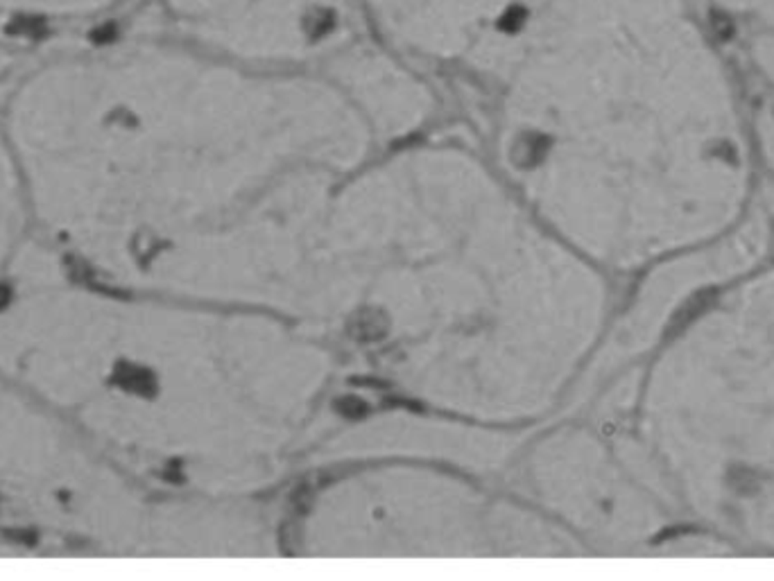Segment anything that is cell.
Listing matches in <instances>:
<instances>
[{
    "label": "cell",
    "instance_id": "obj_4",
    "mask_svg": "<svg viewBox=\"0 0 774 581\" xmlns=\"http://www.w3.org/2000/svg\"><path fill=\"white\" fill-rule=\"evenodd\" d=\"M709 27L714 36L718 38L720 43L725 41H731V36L736 34V25H733L731 16L727 12H720V10H711L709 14Z\"/></svg>",
    "mask_w": 774,
    "mask_h": 581
},
{
    "label": "cell",
    "instance_id": "obj_3",
    "mask_svg": "<svg viewBox=\"0 0 774 581\" xmlns=\"http://www.w3.org/2000/svg\"><path fill=\"white\" fill-rule=\"evenodd\" d=\"M727 482H729L731 489L740 495H752L758 491V486H761L758 475L747 466H731L729 475H727Z\"/></svg>",
    "mask_w": 774,
    "mask_h": 581
},
{
    "label": "cell",
    "instance_id": "obj_1",
    "mask_svg": "<svg viewBox=\"0 0 774 581\" xmlns=\"http://www.w3.org/2000/svg\"><path fill=\"white\" fill-rule=\"evenodd\" d=\"M127 0H0V21L66 25L107 16Z\"/></svg>",
    "mask_w": 774,
    "mask_h": 581
},
{
    "label": "cell",
    "instance_id": "obj_5",
    "mask_svg": "<svg viewBox=\"0 0 774 581\" xmlns=\"http://www.w3.org/2000/svg\"><path fill=\"white\" fill-rule=\"evenodd\" d=\"M7 304H10V290L0 285V308H5Z\"/></svg>",
    "mask_w": 774,
    "mask_h": 581
},
{
    "label": "cell",
    "instance_id": "obj_2",
    "mask_svg": "<svg viewBox=\"0 0 774 581\" xmlns=\"http://www.w3.org/2000/svg\"><path fill=\"white\" fill-rule=\"evenodd\" d=\"M718 299V290L716 288H704L691 294L682 306L677 308V312L670 317L668 328H665V339H675L679 337L686 328H691L695 321L700 319L702 315H707L711 308H714Z\"/></svg>",
    "mask_w": 774,
    "mask_h": 581
}]
</instances>
